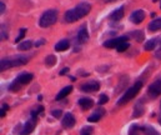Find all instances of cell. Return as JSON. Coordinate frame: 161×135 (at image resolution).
<instances>
[{
	"label": "cell",
	"mask_w": 161,
	"mask_h": 135,
	"mask_svg": "<svg viewBox=\"0 0 161 135\" xmlns=\"http://www.w3.org/2000/svg\"><path fill=\"white\" fill-rule=\"evenodd\" d=\"M90 10H91L90 4L81 3V4H79L77 7H75L74 9H70V10H67L65 13V20L67 23H75L79 19H81L85 15H88L90 13Z\"/></svg>",
	"instance_id": "obj_1"
},
{
	"label": "cell",
	"mask_w": 161,
	"mask_h": 135,
	"mask_svg": "<svg viewBox=\"0 0 161 135\" xmlns=\"http://www.w3.org/2000/svg\"><path fill=\"white\" fill-rule=\"evenodd\" d=\"M56 19H58V12H56V10H54V9L46 10V12L41 15L40 22H39V25H40L41 28H49V27H51V25L55 24Z\"/></svg>",
	"instance_id": "obj_2"
},
{
	"label": "cell",
	"mask_w": 161,
	"mask_h": 135,
	"mask_svg": "<svg viewBox=\"0 0 161 135\" xmlns=\"http://www.w3.org/2000/svg\"><path fill=\"white\" fill-rule=\"evenodd\" d=\"M142 88V83L141 81H137V83H135L130 89H127V91L119 99V101H117V105H122V104H126L127 101H130L131 99H134V96L140 91V89Z\"/></svg>",
	"instance_id": "obj_3"
},
{
	"label": "cell",
	"mask_w": 161,
	"mask_h": 135,
	"mask_svg": "<svg viewBox=\"0 0 161 135\" xmlns=\"http://www.w3.org/2000/svg\"><path fill=\"white\" fill-rule=\"evenodd\" d=\"M149 94L151 98H157L161 95V78L155 80L150 86H149Z\"/></svg>",
	"instance_id": "obj_4"
},
{
	"label": "cell",
	"mask_w": 161,
	"mask_h": 135,
	"mask_svg": "<svg viewBox=\"0 0 161 135\" xmlns=\"http://www.w3.org/2000/svg\"><path fill=\"white\" fill-rule=\"evenodd\" d=\"M129 39V36H120V38H115V39H110L108 41L104 43V46L105 48H109V49H113V48H117L120 44L122 43H126Z\"/></svg>",
	"instance_id": "obj_5"
},
{
	"label": "cell",
	"mask_w": 161,
	"mask_h": 135,
	"mask_svg": "<svg viewBox=\"0 0 161 135\" xmlns=\"http://www.w3.org/2000/svg\"><path fill=\"white\" fill-rule=\"evenodd\" d=\"M61 125H62V128H65V129L72 128V126L75 125V118H74V115H72L71 113L64 114V118H62V120H61Z\"/></svg>",
	"instance_id": "obj_6"
},
{
	"label": "cell",
	"mask_w": 161,
	"mask_h": 135,
	"mask_svg": "<svg viewBox=\"0 0 161 135\" xmlns=\"http://www.w3.org/2000/svg\"><path fill=\"white\" fill-rule=\"evenodd\" d=\"M80 89L85 93H93V91H96V90L100 89V84L98 81H91V83L83 84L81 86H80Z\"/></svg>",
	"instance_id": "obj_7"
},
{
	"label": "cell",
	"mask_w": 161,
	"mask_h": 135,
	"mask_svg": "<svg viewBox=\"0 0 161 135\" xmlns=\"http://www.w3.org/2000/svg\"><path fill=\"white\" fill-rule=\"evenodd\" d=\"M88 39H89V33H88L86 25H83L77 31V41L84 44L85 41H88Z\"/></svg>",
	"instance_id": "obj_8"
},
{
	"label": "cell",
	"mask_w": 161,
	"mask_h": 135,
	"mask_svg": "<svg viewBox=\"0 0 161 135\" xmlns=\"http://www.w3.org/2000/svg\"><path fill=\"white\" fill-rule=\"evenodd\" d=\"M144 19H145V12L144 10H135L130 17V20L134 24H140L141 22H144Z\"/></svg>",
	"instance_id": "obj_9"
},
{
	"label": "cell",
	"mask_w": 161,
	"mask_h": 135,
	"mask_svg": "<svg viewBox=\"0 0 161 135\" xmlns=\"http://www.w3.org/2000/svg\"><path fill=\"white\" fill-rule=\"evenodd\" d=\"M33 74H30V73H21V74H19L18 75V78L15 79L20 85H24V84H28V83H30L31 80H33Z\"/></svg>",
	"instance_id": "obj_10"
},
{
	"label": "cell",
	"mask_w": 161,
	"mask_h": 135,
	"mask_svg": "<svg viewBox=\"0 0 161 135\" xmlns=\"http://www.w3.org/2000/svg\"><path fill=\"white\" fill-rule=\"evenodd\" d=\"M34 128H35V121H34V120H29V121H26V123L24 124V128H23V130H21L20 135H29V134L34 130Z\"/></svg>",
	"instance_id": "obj_11"
},
{
	"label": "cell",
	"mask_w": 161,
	"mask_h": 135,
	"mask_svg": "<svg viewBox=\"0 0 161 135\" xmlns=\"http://www.w3.org/2000/svg\"><path fill=\"white\" fill-rule=\"evenodd\" d=\"M79 105H80V108H81V109L88 110V109H90L94 105V101L90 98H81L79 100Z\"/></svg>",
	"instance_id": "obj_12"
},
{
	"label": "cell",
	"mask_w": 161,
	"mask_h": 135,
	"mask_svg": "<svg viewBox=\"0 0 161 135\" xmlns=\"http://www.w3.org/2000/svg\"><path fill=\"white\" fill-rule=\"evenodd\" d=\"M28 61H29V58H26V56H16V58L12 59L13 66H21V65H25Z\"/></svg>",
	"instance_id": "obj_13"
},
{
	"label": "cell",
	"mask_w": 161,
	"mask_h": 135,
	"mask_svg": "<svg viewBox=\"0 0 161 135\" xmlns=\"http://www.w3.org/2000/svg\"><path fill=\"white\" fill-rule=\"evenodd\" d=\"M104 113H105V111L101 110V109H100V110H96V111H94V113L88 118V120H89L90 123H96V121H99V120L101 119V116L104 115Z\"/></svg>",
	"instance_id": "obj_14"
},
{
	"label": "cell",
	"mask_w": 161,
	"mask_h": 135,
	"mask_svg": "<svg viewBox=\"0 0 161 135\" xmlns=\"http://www.w3.org/2000/svg\"><path fill=\"white\" fill-rule=\"evenodd\" d=\"M149 30L150 31H159V30H161V18L152 20L149 24Z\"/></svg>",
	"instance_id": "obj_15"
},
{
	"label": "cell",
	"mask_w": 161,
	"mask_h": 135,
	"mask_svg": "<svg viewBox=\"0 0 161 135\" xmlns=\"http://www.w3.org/2000/svg\"><path fill=\"white\" fill-rule=\"evenodd\" d=\"M122 17H124V8H119V9H116L115 12L111 13L110 19L114 20V22H117V20L122 19Z\"/></svg>",
	"instance_id": "obj_16"
},
{
	"label": "cell",
	"mask_w": 161,
	"mask_h": 135,
	"mask_svg": "<svg viewBox=\"0 0 161 135\" xmlns=\"http://www.w3.org/2000/svg\"><path fill=\"white\" fill-rule=\"evenodd\" d=\"M69 48H70V43L67 40H60L55 45V50L56 51H64V50H67Z\"/></svg>",
	"instance_id": "obj_17"
},
{
	"label": "cell",
	"mask_w": 161,
	"mask_h": 135,
	"mask_svg": "<svg viewBox=\"0 0 161 135\" xmlns=\"http://www.w3.org/2000/svg\"><path fill=\"white\" fill-rule=\"evenodd\" d=\"M71 90H72V86H70V85H69V86H65L62 90H60V93L56 95V98H55V99H56V100H61V99H64L66 95H69V94L71 93Z\"/></svg>",
	"instance_id": "obj_18"
},
{
	"label": "cell",
	"mask_w": 161,
	"mask_h": 135,
	"mask_svg": "<svg viewBox=\"0 0 161 135\" xmlns=\"http://www.w3.org/2000/svg\"><path fill=\"white\" fill-rule=\"evenodd\" d=\"M141 131H144L146 135H159V133L150 125H144V126H139Z\"/></svg>",
	"instance_id": "obj_19"
},
{
	"label": "cell",
	"mask_w": 161,
	"mask_h": 135,
	"mask_svg": "<svg viewBox=\"0 0 161 135\" xmlns=\"http://www.w3.org/2000/svg\"><path fill=\"white\" fill-rule=\"evenodd\" d=\"M144 106L140 104V103H137L136 105H135V108H134V113H132V116L134 118H139V116H141L142 114H144Z\"/></svg>",
	"instance_id": "obj_20"
},
{
	"label": "cell",
	"mask_w": 161,
	"mask_h": 135,
	"mask_svg": "<svg viewBox=\"0 0 161 135\" xmlns=\"http://www.w3.org/2000/svg\"><path fill=\"white\" fill-rule=\"evenodd\" d=\"M31 48H33V43L29 41V40L21 41V43L18 45V49H19L20 51H25V50H29V49H31Z\"/></svg>",
	"instance_id": "obj_21"
},
{
	"label": "cell",
	"mask_w": 161,
	"mask_h": 135,
	"mask_svg": "<svg viewBox=\"0 0 161 135\" xmlns=\"http://www.w3.org/2000/svg\"><path fill=\"white\" fill-rule=\"evenodd\" d=\"M12 66H13L12 59H3V60H2V66H0V70L4 71V70H7V69H9V68H12Z\"/></svg>",
	"instance_id": "obj_22"
},
{
	"label": "cell",
	"mask_w": 161,
	"mask_h": 135,
	"mask_svg": "<svg viewBox=\"0 0 161 135\" xmlns=\"http://www.w3.org/2000/svg\"><path fill=\"white\" fill-rule=\"evenodd\" d=\"M155 46H156V39H151V40H149V41L145 44L144 49H145L146 51H151V50L155 49Z\"/></svg>",
	"instance_id": "obj_23"
},
{
	"label": "cell",
	"mask_w": 161,
	"mask_h": 135,
	"mask_svg": "<svg viewBox=\"0 0 161 135\" xmlns=\"http://www.w3.org/2000/svg\"><path fill=\"white\" fill-rule=\"evenodd\" d=\"M56 63V58H55V55H48L46 58H45V64L50 68V66H53L54 64Z\"/></svg>",
	"instance_id": "obj_24"
},
{
	"label": "cell",
	"mask_w": 161,
	"mask_h": 135,
	"mask_svg": "<svg viewBox=\"0 0 161 135\" xmlns=\"http://www.w3.org/2000/svg\"><path fill=\"white\" fill-rule=\"evenodd\" d=\"M132 36L136 39V41H142L144 40V33L140 31V30H136L132 33Z\"/></svg>",
	"instance_id": "obj_25"
},
{
	"label": "cell",
	"mask_w": 161,
	"mask_h": 135,
	"mask_svg": "<svg viewBox=\"0 0 161 135\" xmlns=\"http://www.w3.org/2000/svg\"><path fill=\"white\" fill-rule=\"evenodd\" d=\"M129 46H130V44L126 41V43H122V44H120V45L116 48V50H117L119 53H122V51H125L126 49H129Z\"/></svg>",
	"instance_id": "obj_26"
},
{
	"label": "cell",
	"mask_w": 161,
	"mask_h": 135,
	"mask_svg": "<svg viewBox=\"0 0 161 135\" xmlns=\"http://www.w3.org/2000/svg\"><path fill=\"white\" fill-rule=\"evenodd\" d=\"M91 133H93L91 126H85L84 129H81V135H91Z\"/></svg>",
	"instance_id": "obj_27"
},
{
	"label": "cell",
	"mask_w": 161,
	"mask_h": 135,
	"mask_svg": "<svg viewBox=\"0 0 161 135\" xmlns=\"http://www.w3.org/2000/svg\"><path fill=\"white\" fill-rule=\"evenodd\" d=\"M109 101V98L105 95V94H101L100 95V99H99V105H104V104H106Z\"/></svg>",
	"instance_id": "obj_28"
},
{
	"label": "cell",
	"mask_w": 161,
	"mask_h": 135,
	"mask_svg": "<svg viewBox=\"0 0 161 135\" xmlns=\"http://www.w3.org/2000/svg\"><path fill=\"white\" fill-rule=\"evenodd\" d=\"M25 33H26V29H20V33H19V35H18V38L15 39V41L18 43V41H20L24 36H25Z\"/></svg>",
	"instance_id": "obj_29"
},
{
	"label": "cell",
	"mask_w": 161,
	"mask_h": 135,
	"mask_svg": "<svg viewBox=\"0 0 161 135\" xmlns=\"http://www.w3.org/2000/svg\"><path fill=\"white\" fill-rule=\"evenodd\" d=\"M43 110H44V108H43V106H39L36 110H33V111H31V116L35 119V118H36V115H38V113H41Z\"/></svg>",
	"instance_id": "obj_30"
},
{
	"label": "cell",
	"mask_w": 161,
	"mask_h": 135,
	"mask_svg": "<svg viewBox=\"0 0 161 135\" xmlns=\"http://www.w3.org/2000/svg\"><path fill=\"white\" fill-rule=\"evenodd\" d=\"M51 115H53L54 118H60V116L62 115V113H61V110H53V111H51Z\"/></svg>",
	"instance_id": "obj_31"
},
{
	"label": "cell",
	"mask_w": 161,
	"mask_h": 135,
	"mask_svg": "<svg viewBox=\"0 0 161 135\" xmlns=\"http://www.w3.org/2000/svg\"><path fill=\"white\" fill-rule=\"evenodd\" d=\"M44 44H45V40H44V39H40V40H38V41H36L34 45L39 48V46H41V45H44Z\"/></svg>",
	"instance_id": "obj_32"
},
{
	"label": "cell",
	"mask_w": 161,
	"mask_h": 135,
	"mask_svg": "<svg viewBox=\"0 0 161 135\" xmlns=\"http://www.w3.org/2000/svg\"><path fill=\"white\" fill-rule=\"evenodd\" d=\"M4 10H5V4L4 3H0V13H4Z\"/></svg>",
	"instance_id": "obj_33"
},
{
	"label": "cell",
	"mask_w": 161,
	"mask_h": 135,
	"mask_svg": "<svg viewBox=\"0 0 161 135\" xmlns=\"http://www.w3.org/2000/svg\"><path fill=\"white\" fill-rule=\"evenodd\" d=\"M7 39V33L3 30V28H2V40H5Z\"/></svg>",
	"instance_id": "obj_34"
},
{
	"label": "cell",
	"mask_w": 161,
	"mask_h": 135,
	"mask_svg": "<svg viewBox=\"0 0 161 135\" xmlns=\"http://www.w3.org/2000/svg\"><path fill=\"white\" fill-rule=\"evenodd\" d=\"M69 71V68H64L62 70H60V75H64V74H66Z\"/></svg>",
	"instance_id": "obj_35"
},
{
	"label": "cell",
	"mask_w": 161,
	"mask_h": 135,
	"mask_svg": "<svg viewBox=\"0 0 161 135\" xmlns=\"http://www.w3.org/2000/svg\"><path fill=\"white\" fill-rule=\"evenodd\" d=\"M105 2H108V3H110V2H115V0H105Z\"/></svg>",
	"instance_id": "obj_36"
},
{
	"label": "cell",
	"mask_w": 161,
	"mask_h": 135,
	"mask_svg": "<svg viewBox=\"0 0 161 135\" xmlns=\"http://www.w3.org/2000/svg\"><path fill=\"white\" fill-rule=\"evenodd\" d=\"M160 110H161V105H160Z\"/></svg>",
	"instance_id": "obj_37"
},
{
	"label": "cell",
	"mask_w": 161,
	"mask_h": 135,
	"mask_svg": "<svg viewBox=\"0 0 161 135\" xmlns=\"http://www.w3.org/2000/svg\"><path fill=\"white\" fill-rule=\"evenodd\" d=\"M160 8H161V7H160Z\"/></svg>",
	"instance_id": "obj_38"
}]
</instances>
